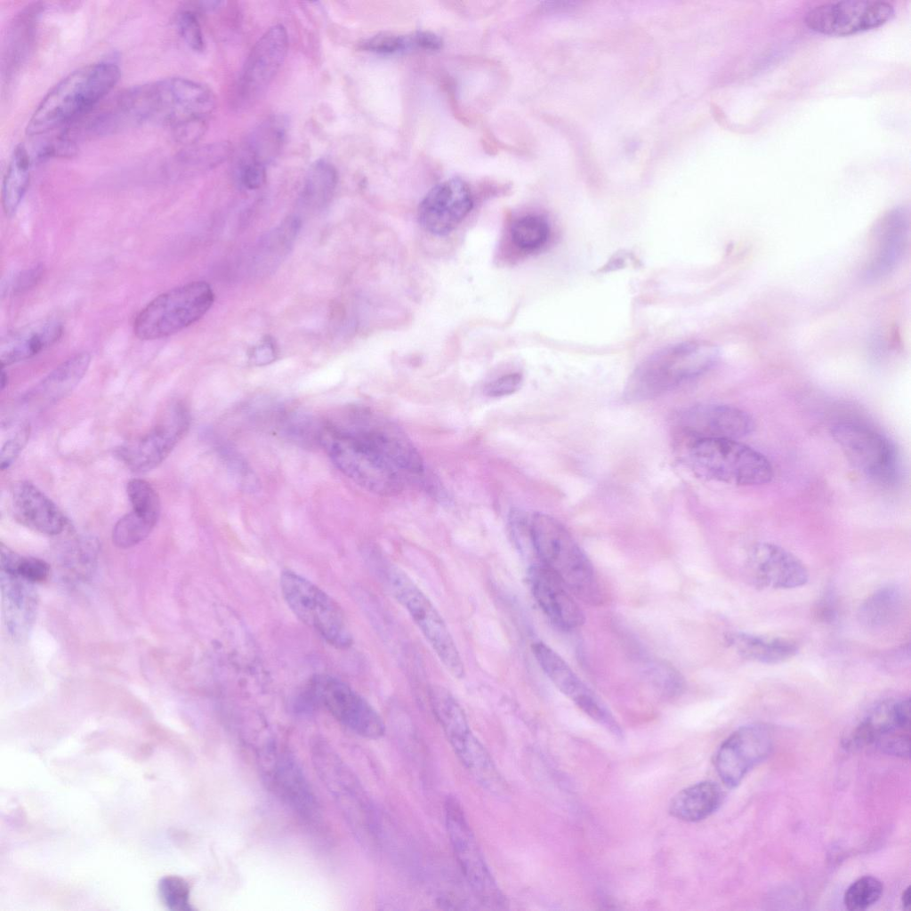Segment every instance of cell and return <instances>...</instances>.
<instances>
[{
    "mask_svg": "<svg viewBox=\"0 0 911 911\" xmlns=\"http://www.w3.org/2000/svg\"><path fill=\"white\" fill-rule=\"evenodd\" d=\"M719 359L717 347L689 341L664 348L643 360L629 378L625 398L643 401L657 398L710 370Z\"/></svg>",
    "mask_w": 911,
    "mask_h": 911,
    "instance_id": "8992f818",
    "label": "cell"
},
{
    "mask_svg": "<svg viewBox=\"0 0 911 911\" xmlns=\"http://www.w3.org/2000/svg\"><path fill=\"white\" fill-rule=\"evenodd\" d=\"M317 438L337 469L361 488L382 496L402 490L401 473L346 413L323 423Z\"/></svg>",
    "mask_w": 911,
    "mask_h": 911,
    "instance_id": "7a4b0ae2",
    "label": "cell"
},
{
    "mask_svg": "<svg viewBox=\"0 0 911 911\" xmlns=\"http://www.w3.org/2000/svg\"><path fill=\"white\" fill-rule=\"evenodd\" d=\"M275 346L270 339L263 340L251 352V359L257 365H264L275 359Z\"/></svg>",
    "mask_w": 911,
    "mask_h": 911,
    "instance_id": "11a10c76",
    "label": "cell"
},
{
    "mask_svg": "<svg viewBox=\"0 0 911 911\" xmlns=\"http://www.w3.org/2000/svg\"><path fill=\"white\" fill-rule=\"evenodd\" d=\"M444 812L454 855L472 893L488 908H505L506 898L485 860L464 810L456 797H447Z\"/></svg>",
    "mask_w": 911,
    "mask_h": 911,
    "instance_id": "8fae6325",
    "label": "cell"
},
{
    "mask_svg": "<svg viewBox=\"0 0 911 911\" xmlns=\"http://www.w3.org/2000/svg\"><path fill=\"white\" fill-rule=\"evenodd\" d=\"M31 157L24 144L12 150L2 181V206L6 216H12L24 198L30 180Z\"/></svg>",
    "mask_w": 911,
    "mask_h": 911,
    "instance_id": "e575fe53",
    "label": "cell"
},
{
    "mask_svg": "<svg viewBox=\"0 0 911 911\" xmlns=\"http://www.w3.org/2000/svg\"><path fill=\"white\" fill-rule=\"evenodd\" d=\"M310 696L339 722L359 736L377 739L385 724L377 711L351 687L330 675H317L310 683Z\"/></svg>",
    "mask_w": 911,
    "mask_h": 911,
    "instance_id": "5bb4252c",
    "label": "cell"
},
{
    "mask_svg": "<svg viewBox=\"0 0 911 911\" xmlns=\"http://www.w3.org/2000/svg\"><path fill=\"white\" fill-rule=\"evenodd\" d=\"M214 294L204 281L170 289L150 301L136 316L133 331L141 340L170 336L200 319L211 308Z\"/></svg>",
    "mask_w": 911,
    "mask_h": 911,
    "instance_id": "ba28073f",
    "label": "cell"
},
{
    "mask_svg": "<svg viewBox=\"0 0 911 911\" xmlns=\"http://www.w3.org/2000/svg\"><path fill=\"white\" fill-rule=\"evenodd\" d=\"M156 524L132 510L115 524L112 530V542L118 548L133 547L143 541L151 533Z\"/></svg>",
    "mask_w": 911,
    "mask_h": 911,
    "instance_id": "ee69618b",
    "label": "cell"
},
{
    "mask_svg": "<svg viewBox=\"0 0 911 911\" xmlns=\"http://www.w3.org/2000/svg\"><path fill=\"white\" fill-rule=\"evenodd\" d=\"M883 889L882 882L877 878L862 876L847 888L843 897L844 905L851 911L865 910L879 900Z\"/></svg>",
    "mask_w": 911,
    "mask_h": 911,
    "instance_id": "bcb514c9",
    "label": "cell"
},
{
    "mask_svg": "<svg viewBox=\"0 0 911 911\" xmlns=\"http://www.w3.org/2000/svg\"><path fill=\"white\" fill-rule=\"evenodd\" d=\"M894 15L893 6L884 1L850 0L825 3L805 15L806 25L828 36H849L882 26Z\"/></svg>",
    "mask_w": 911,
    "mask_h": 911,
    "instance_id": "9a60e30c",
    "label": "cell"
},
{
    "mask_svg": "<svg viewBox=\"0 0 911 911\" xmlns=\"http://www.w3.org/2000/svg\"><path fill=\"white\" fill-rule=\"evenodd\" d=\"M387 582L392 596L407 612L443 666L454 678H464L462 657L445 620L429 597L399 567L390 568Z\"/></svg>",
    "mask_w": 911,
    "mask_h": 911,
    "instance_id": "9c48e42d",
    "label": "cell"
},
{
    "mask_svg": "<svg viewBox=\"0 0 911 911\" xmlns=\"http://www.w3.org/2000/svg\"><path fill=\"white\" fill-rule=\"evenodd\" d=\"M120 69L113 61H98L70 72L44 96L26 127L40 135L71 125L89 114L113 89Z\"/></svg>",
    "mask_w": 911,
    "mask_h": 911,
    "instance_id": "3957f363",
    "label": "cell"
},
{
    "mask_svg": "<svg viewBox=\"0 0 911 911\" xmlns=\"http://www.w3.org/2000/svg\"><path fill=\"white\" fill-rule=\"evenodd\" d=\"M772 746V735L763 725H746L732 732L715 754V769L722 783L730 788L738 786L754 767L769 756Z\"/></svg>",
    "mask_w": 911,
    "mask_h": 911,
    "instance_id": "ac0fdd59",
    "label": "cell"
},
{
    "mask_svg": "<svg viewBox=\"0 0 911 911\" xmlns=\"http://www.w3.org/2000/svg\"><path fill=\"white\" fill-rule=\"evenodd\" d=\"M910 896H911L910 886H908V887H907L904 890V891L902 892V896H901V903L903 905V907L906 908V909L909 908L910 901H911V897Z\"/></svg>",
    "mask_w": 911,
    "mask_h": 911,
    "instance_id": "6f0895ef",
    "label": "cell"
},
{
    "mask_svg": "<svg viewBox=\"0 0 911 911\" xmlns=\"http://www.w3.org/2000/svg\"><path fill=\"white\" fill-rule=\"evenodd\" d=\"M63 326L56 320L44 321L14 331L1 342V367L30 359L56 343Z\"/></svg>",
    "mask_w": 911,
    "mask_h": 911,
    "instance_id": "f546056e",
    "label": "cell"
},
{
    "mask_svg": "<svg viewBox=\"0 0 911 911\" xmlns=\"http://www.w3.org/2000/svg\"><path fill=\"white\" fill-rule=\"evenodd\" d=\"M338 181L335 166L318 160L310 168L301 193V202L310 209H320L332 198Z\"/></svg>",
    "mask_w": 911,
    "mask_h": 911,
    "instance_id": "74e56055",
    "label": "cell"
},
{
    "mask_svg": "<svg viewBox=\"0 0 911 911\" xmlns=\"http://www.w3.org/2000/svg\"><path fill=\"white\" fill-rule=\"evenodd\" d=\"M473 206L468 185L458 178L434 186L418 207V222L427 232L444 236L454 230Z\"/></svg>",
    "mask_w": 911,
    "mask_h": 911,
    "instance_id": "603a6c76",
    "label": "cell"
},
{
    "mask_svg": "<svg viewBox=\"0 0 911 911\" xmlns=\"http://www.w3.org/2000/svg\"><path fill=\"white\" fill-rule=\"evenodd\" d=\"M7 381H8L7 375L4 372V368H2V379H1L2 390H4V387L6 386Z\"/></svg>",
    "mask_w": 911,
    "mask_h": 911,
    "instance_id": "680465c9",
    "label": "cell"
},
{
    "mask_svg": "<svg viewBox=\"0 0 911 911\" xmlns=\"http://www.w3.org/2000/svg\"><path fill=\"white\" fill-rule=\"evenodd\" d=\"M549 225L544 218L536 214L522 216L511 226L512 242L526 251L538 249L548 239Z\"/></svg>",
    "mask_w": 911,
    "mask_h": 911,
    "instance_id": "b9f144b4",
    "label": "cell"
},
{
    "mask_svg": "<svg viewBox=\"0 0 911 911\" xmlns=\"http://www.w3.org/2000/svg\"><path fill=\"white\" fill-rule=\"evenodd\" d=\"M98 552V543L94 539L74 540L62 559L69 576L83 579L89 576L95 568Z\"/></svg>",
    "mask_w": 911,
    "mask_h": 911,
    "instance_id": "7bdbcfd3",
    "label": "cell"
},
{
    "mask_svg": "<svg viewBox=\"0 0 911 911\" xmlns=\"http://www.w3.org/2000/svg\"><path fill=\"white\" fill-rule=\"evenodd\" d=\"M745 567L747 578L760 589H793L809 580V571L800 559L772 543L754 544L747 552Z\"/></svg>",
    "mask_w": 911,
    "mask_h": 911,
    "instance_id": "7402d4cb",
    "label": "cell"
},
{
    "mask_svg": "<svg viewBox=\"0 0 911 911\" xmlns=\"http://www.w3.org/2000/svg\"><path fill=\"white\" fill-rule=\"evenodd\" d=\"M301 228V221L296 216L286 218L272 231L263 238L259 246L260 263H274L287 253L294 243Z\"/></svg>",
    "mask_w": 911,
    "mask_h": 911,
    "instance_id": "ab89813d",
    "label": "cell"
},
{
    "mask_svg": "<svg viewBox=\"0 0 911 911\" xmlns=\"http://www.w3.org/2000/svg\"><path fill=\"white\" fill-rule=\"evenodd\" d=\"M176 26L181 38L195 52L205 49V38L196 12L184 8L178 12L175 18Z\"/></svg>",
    "mask_w": 911,
    "mask_h": 911,
    "instance_id": "681fc988",
    "label": "cell"
},
{
    "mask_svg": "<svg viewBox=\"0 0 911 911\" xmlns=\"http://www.w3.org/2000/svg\"><path fill=\"white\" fill-rule=\"evenodd\" d=\"M353 424L401 473L422 477L424 471L421 455L407 435L394 423L366 408L346 412Z\"/></svg>",
    "mask_w": 911,
    "mask_h": 911,
    "instance_id": "ffe728a7",
    "label": "cell"
},
{
    "mask_svg": "<svg viewBox=\"0 0 911 911\" xmlns=\"http://www.w3.org/2000/svg\"><path fill=\"white\" fill-rule=\"evenodd\" d=\"M415 47L426 50H438L442 45L441 38L430 31H418L413 34Z\"/></svg>",
    "mask_w": 911,
    "mask_h": 911,
    "instance_id": "9f6ffc18",
    "label": "cell"
},
{
    "mask_svg": "<svg viewBox=\"0 0 911 911\" xmlns=\"http://www.w3.org/2000/svg\"><path fill=\"white\" fill-rule=\"evenodd\" d=\"M12 501L16 519L36 532L57 536L68 526V520L58 506L29 481L13 486Z\"/></svg>",
    "mask_w": 911,
    "mask_h": 911,
    "instance_id": "4316f807",
    "label": "cell"
},
{
    "mask_svg": "<svg viewBox=\"0 0 911 911\" xmlns=\"http://www.w3.org/2000/svg\"><path fill=\"white\" fill-rule=\"evenodd\" d=\"M90 362L89 353L83 351L75 354L43 378L29 391L27 399L32 404L42 406L62 399L79 383Z\"/></svg>",
    "mask_w": 911,
    "mask_h": 911,
    "instance_id": "4dcf8cb0",
    "label": "cell"
},
{
    "mask_svg": "<svg viewBox=\"0 0 911 911\" xmlns=\"http://www.w3.org/2000/svg\"><path fill=\"white\" fill-rule=\"evenodd\" d=\"M847 460L870 480L883 486L896 483L899 457L894 444L880 432L860 423L843 422L831 431Z\"/></svg>",
    "mask_w": 911,
    "mask_h": 911,
    "instance_id": "4fadbf2b",
    "label": "cell"
},
{
    "mask_svg": "<svg viewBox=\"0 0 911 911\" xmlns=\"http://www.w3.org/2000/svg\"><path fill=\"white\" fill-rule=\"evenodd\" d=\"M428 695L432 712L460 762L483 788L502 794L504 782L454 695L440 685L431 686Z\"/></svg>",
    "mask_w": 911,
    "mask_h": 911,
    "instance_id": "52a82bcc",
    "label": "cell"
},
{
    "mask_svg": "<svg viewBox=\"0 0 911 911\" xmlns=\"http://www.w3.org/2000/svg\"><path fill=\"white\" fill-rule=\"evenodd\" d=\"M273 782L280 796L304 819L316 822L320 818L318 803L294 758L281 754L276 760Z\"/></svg>",
    "mask_w": 911,
    "mask_h": 911,
    "instance_id": "83f0119b",
    "label": "cell"
},
{
    "mask_svg": "<svg viewBox=\"0 0 911 911\" xmlns=\"http://www.w3.org/2000/svg\"><path fill=\"white\" fill-rule=\"evenodd\" d=\"M232 151V146L226 141L190 147L175 157L174 165L181 172L209 170L225 162Z\"/></svg>",
    "mask_w": 911,
    "mask_h": 911,
    "instance_id": "f35d334b",
    "label": "cell"
},
{
    "mask_svg": "<svg viewBox=\"0 0 911 911\" xmlns=\"http://www.w3.org/2000/svg\"><path fill=\"white\" fill-rule=\"evenodd\" d=\"M286 134V121L283 117L265 120L247 137L240 159L267 165L280 152Z\"/></svg>",
    "mask_w": 911,
    "mask_h": 911,
    "instance_id": "d590c367",
    "label": "cell"
},
{
    "mask_svg": "<svg viewBox=\"0 0 911 911\" xmlns=\"http://www.w3.org/2000/svg\"><path fill=\"white\" fill-rule=\"evenodd\" d=\"M909 698L889 699L872 708L845 740L849 747L875 744L883 734L899 728L909 729Z\"/></svg>",
    "mask_w": 911,
    "mask_h": 911,
    "instance_id": "f1b7e54d",
    "label": "cell"
},
{
    "mask_svg": "<svg viewBox=\"0 0 911 911\" xmlns=\"http://www.w3.org/2000/svg\"><path fill=\"white\" fill-rule=\"evenodd\" d=\"M44 266L37 264L16 273L3 287L7 294H18L35 286L44 275Z\"/></svg>",
    "mask_w": 911,
    "mask_h": 911,
    "instance_id": "f5cc1de1",
    "label": "cell"
},
{
    "mask_svg": "<svg viewBox=\"0 0 911 911\" xmlns=\"http://www.w3.org/2000/svg\"><path fill=\"white\" fill-rule=\"evenodd\" d=\"M529 538L540 564L554 573L574 596L593 606L604 601V588L591 560L560 521L545 513H534L529 520Z\"/></svg>",
    "mask_w": 911,
    "mask_h": 911,
    "instance_id": "277c9868",
    "label": "cell"
},
{
    "mask_svg": "<svg viewBox=\"0 0 911 911\" xmlns=\"http://www.w3.org/2000/svg\"><path fill=\"white\" fill-rule=\"evenodd\" d=\"M158 895L163 904L173 911H190V888L188 882L177 875H167L158 882Z\"/></svg>",
    "mask_w": 911,
    "mask_h": 911,
    "instance_id": "7dc6e473",
    "label": "cell"
},
{
    "mask_svg": "<svg viewBox=\"0 0 911 911\" xmlns=\"http://www.w3.org/2000/svg\"><path fill=\"white\" fill-rule=\"evenodd\" d=\"M1 570L6 571L33 584L45 581L51 571L49 564L40 559L21 556L1 544Z\"/></svg>",
    "mask_w": 911,
    "mask_h": 911,
    "instance_id": "60d3db41",
    "label": "cell"
},
{
    "mask_svg": "<svg viewBox=\"0 0 911 911\" xmlns=\"http://www.w3.org/2000/svg\"><path fill=\"white\" fill-rule=\"evenodd\" d=\"M132 123L154 122L172 130L182 143L192 144L205 133L216 98L206 85L184 77H168L122 93Z\"/></svg>",
    "mask_w": 911,
    "mask_h": 911,
    "instance_id": "6da1fadb",
    "label": "cell"
},
{
    "mask_svg": "<svg viewBox=\"0 0 911 911\" xmlns=\"http://www.w3.org/2000/svg\"><path fill=\"white\" fill-rule=\"evenodd\" d=\"M522 383L520 373H511L498 377L485 388V394L491 398H500L516 392Z\"/></svg>",
    "mask_w": 911,
    "mask_h": 911,
    "instance_id": "db71d44e",
    "label": "cell"
},
{
    "mask_svg": "<svg viewBox=\"0 0 911 911\" xmlns=\"http://www.w3.org/2000/svg\"><path fill=\"white\" fill-rule=\"evenodd\" d=\"M723 793L713 781L691 785L675 794L669 805L670 814L685 822H697L712 815L722 804Z\"/></svg>",
    "mask_w": 911,
    "mask_h": 911,
    "instance_id": "d6a6232c",
    "label": "cell"
},
{
    "mask_svg": "<svg viewBox=\"0 0 911 911\" xmlns=\"http://www.w3.org/2000/svg\"><path fill=\"white\" fill-rule=\"evenodd\" d=\"M30 427L28 423H20L10 430L6 439H3L1 447V469L8 468L19 456L28 440Z\"/></svg>",
    "mask_w": 911,
    "mask_h": 911,
    "instance_id": "f907efd6",
    "label": "cell"
},
{
    "mask_svg": "<svg viewBox=\"0 0 911 911\" xmlns=\"http://www.w3.org/2000/svg\"><path fill=\"white\" fill-rule=\"evenodd\" d=\"M909 236V214L896 207L885 214L875 226L867 275L880 278L891 272L901 261Z\"/></svg>",
    "mask_w": 911,
    "mask_h": 911,
    "instance_id": "d4e9b609",
    "label": "cell"
},
{
    "mask_svg": "<svg viewBox=\"0 0 911 911\" xmlns=\"http://www.w3.org/2000/svg\"><path fill=\"white\" fill-rule=\"evenodd\" d=\"M754 429L753 418L744 410L728 405L695 406L676 419L674 440L685 439H730L746 437Z\"/></svg>",
    "mask_w": 911,
    "mask_h": 911,
    "instance_id": "44dd1931",
    "label": "cell"
},
{
    "mask_svg": "<svg viewBox=\"0 0 911 911\" xmlns=\"http://www.w3.org/2000/svg\"><path fill=\"white\" fill-rule=\"evenodd\" d=\"M415 47L413 35L400 36L383 32L370 36L360 44V48L380 54H391Z\"/></svg>",
    "mask_w": 911,
    "mask_h": 911,
    "instance_id": "c3c4849f",
    "label": "cell"
},
{
    "mask_svg": "<svg viewBox=\"0 0 911 911\" xmlns=\"http://www.w3.org/2000/svg\"><path fill=\"white\" fill-rule=\"evenodd\" d=\"M189 425L187 408L176 403L167 410L164 419L145 435L127 441L115 453L117 457L133 472L156 468L172 452Z\"/></svg>",
    "mask_w": 911,
    "mask_h": 911,
    "instance_id": "2e32d148",
    "label": "cell"
},
{
    "mask_svg": "<svg viewBox=\"0 0 911 911\" xmlns=\"http://www.w3.org/2000/svg\"><path fill=\"white\" fill-rule=\"evenodd\" d=\"M532 594L548 619L564 631L574 630L584 622V615L564 583L542 564L528 570Z\"/></svg>",
    "mask_w": 911,
    "mask_h": 911,
    "instance_id": "cb8c5ba5",
    "label": "cell"
},
{
    "mask_svg": "<svg viewBox=\"0 0 911 911\" xmlns=\"http://www.w3.org/2000/svg\"><path fill=\"white\" fill-rule=\"evenodd\" d=\"M238 178L240 184L247 189H260L266 180V165L240 159L238 166Z\"/></svg>",
    "mask_w": 911,
    "mask_h": 911,
    "instance_id": "816d5d0a",
    "label": "cell"
},
{
    "mask_svg": "<svg viewBox=\"0 0 911 911\" xmlns=\"http://www.w3.org/2000/svg\"><path fill=\"white\" fill-rule=\"evenodd\" d=\"M126 492L133 511L157 523L160 500L154 488L144 480L133 479L127 483Z\"/></svg>",
    "mask_w": 911,
    "mask_h": 911,
    "instance_id": "f6af8a7d",
    "label": "cell"
},
{
    "mask_svg": "<svg viewBox=\"0 0 911 911\" xmlns=\"http://www.w3.org/2000/svg\"><path fill=\"white\" fill-rule=\"evenodd\" d=\"M42 6L34 4L16 15L7 32L4 56V72L10 76L28 53L35 36Z\"/></svg>",
    "mask_w": 911,
    "mask_h": 911,
    "instance_id": "836d02e7",
    "label": "cell"
},
{
    "mask_svg": "<svg viewBox=\"0 0 911 911\" xmlns=\"http://www.w3.org/2000/svg\"><path fill=\"white\" fill-rule=\"evenodd\" d=\"M532 652L552 683L593 721L620 738L622 730L605 704L576 674L568 663L543 641L532 645Z\"/></svg>",
    "mask_w": 911,
    "mask_h": 911,
    "instance_id": "e0dca14e",
    "label": "cell"
},
{
    "mask_svg": "<svg viewBox=\"0 0 911 911\" xmlns=\"http://www.w3.org/2000/svg\"><path fill=\"white\" fill-rule=\"evenodd\" d=\"M902 609V593L898 587L888 585L867 597L860 606L859 617L869 628H883L896 621Z\"/></svg>",
    "mask_w": 911,
    "mask_h": 911,
    "instance_id": "8d00e7d4",
    "label": "cell"
},
{
    "mask_svg": "<svg viewBox=\"0 0 911 911\" xmlns=\"http://www.w3.org/2000/svg\"><path fill=\"white\" fill-rule=\"evenodd\" d=\"M4 617L8 633L15 641L29 635L37 614L38 594L35 584L0 570Z\"/></svg>",
    "mask_w": 911,
    "mask_h": 911,
    "instance_id": "484cf974",
    "label": "cell"
},
{
    "mask_svg": "<svg viewBox=\"0 0 911 911\" xmlns=\"http://www.w3.org/2000/svg\"><path fill=\"white\" fill-rule=\"evenodd\" d=\"M681 460L696 475L729 485H763L773 478L770 461L753 447L730 439L674 440Z\"/></svg>",
    "mask_w": 911,
    "mask_h": 911,
    "instance_id": "5b68a950",
    "label": "cell"
},
{
    "mask_svg": "<svg viewBox=\"0 0 911 911\" xmlns=\"http://www.w3.org/2000/svg\"><path fill=\"white\" fill-rule=\"evenodd\" d=\"M280 589L297 618L328 644L341 649L351 646L352 635L344 613L327 593L291 570L282 572Z\"/></svg>",
    "mask_w": 911,
    "mask_h": 911,
    "instance_id": "30bf717a",
    "label": "cell"
},
{
    "mask_svg": "<svg viewBox=\"0 0 911 911\" xmlns=\"http://www.w3.org/2000/svg\"><path fill=\"white\" fill-rule=\"evenodd\" d=\"M314 766L354 832L370 840L375 829L370 801L359 781L333 748L323 741L311 747Z\"/></svg>",
    "mask_w": 911,
    "mask_h": 911,
    "instance_id": "7c38bea8",
    "label": "cell"
},
{
    "mask_svg": "<svg viewBox=\"0 0 911 911\" xmlns=\"http://www.w3.org/2000/svg\"><path fill=\"white\" fill-rule=\"evenodd\" d=\"M288 48L286 28L277 24L266 30L249 52L238 85L241 105H249L265 92L281 68Z\"/></svg>",
    "mask_w": 911,
    "mask_h": 911,
    "instance_id": "d6986e66",
    "label": "cell"
},
{
    "mask_svg": "<svg viewBox=\"0 0 911 911\" xmlns=\"http://www.w3.org/2000/svg\"><path fill=\"white\" fill-rule=\"evenodd\" d=\"M727 642L740 657L766 665L784 663L798 652L794 641L782 637L738 632L729 634Z\"/></svg>",
    "mask_w": 911,
    "mask_h": 911,
    "instance_id": "1f68e13d",
    "label": "cell"
}]
</instances>
